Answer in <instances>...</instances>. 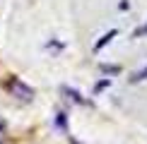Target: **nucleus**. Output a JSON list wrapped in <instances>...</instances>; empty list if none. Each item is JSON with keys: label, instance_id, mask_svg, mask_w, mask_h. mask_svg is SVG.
<instances>
[{"label": "nucleus", "instance_id": "obj_4", "mask_svg": "<svg viewBox=\"0 0 147 144\" xmlns=\"http://www.w3.org/2000/svg\"><path fill=\"white\" fill-rule=\"evenodd\" d=\"M142 79H147V65H145L140 72H135V75L130 77V82H133V84H138V82H142Z\"/></svg>", "mask_w": 147, "mask_h": 144}, {"label": "nucleus", "instance_id": "obj_1", "mask_svg": "<svg viewBox=\"0 0 147 144\" xmlns=\"http://www.w3.org/2000/svg\"><path fill=\"white\" fill-rule=\"evenodd\" d=\"M7 89H10V94H12V96H17V99L24 101V103L34 101V96H36V91L29 87V84H24L20 77H10V79H7Z\"/></svg>", "mask_w": 147, "mask_h": 144}, {"label": "nucleus", "instance_id": "obj_6", "mask_svg": "<svg viewBox=\"0 0 147 144\" xmlns=\"http://www.w3.org/2000/svg\"><path fill=\"white\" fill-rule=\"evenodd\" d=\"M101 72H109V75H118L121 67H118V65H101Z\"/></svg>", "mask_w": 147, "mask_h": 144}, {"label": "nucleus", "instance_id": "obj_2", "mask_svg": "<svg viewBox=\"0 0 147 144\" xmlns=\"http://www.w3.org/2000/svg\"><path fill=\"white\" fill-rule=\"evenodd\" d=\"M63 94H68V99H72V101H75V103H80V106H89V101H87V99H82V94H80L77 89L63 87Z\"/></svg>", "mask_w": 147, "mask_h": 144}, {"label": "nucleus", "instance_id": "obj_5", "mask_svg": "<svg viewBox=\"0 0 147 144\" xmlns=\"http://www.w3.org/2000/svg\"><path fill=\"white\" fill-rule=\"evenodd\" d=\"M142 36H147V22H145V24H140L135 31H133V39H142Z\"/></svg>", "mask_w": 147, "mask_h": 144}, {"label": "nucleus", "instance_id": "obj_3", "mask_svg": "<svg viewBox=\"0 0 147 144\" xmlns=\"http://www.w3.org/2000/svg\"><path fill=\"white\" fill-rule=\"evenodd\" d=\"M116 36H118V31H116V29H111V31H106V34H104L101 39H99V41L94 43V51H101V48L106 46V43H109L111 39H116Z\"/></svg>", "mask_w": 147, "mask_h": 144}, {"label": "nucleus", "instance_id": "obj_7", "mask_svg": "<svg viewBox=\"0 0 147 144\" xmlns=\"http://www.w3.org/2000/svg\"><path fill=\"white\" fill-rule=\"evenodd\" d=\"M65 123H68V118H65V113H58V115H56V125H58L60 130H65Z\"/></svg>", "mask_w": 147, "mask_h": 144}, {"label": "nucleus", "instance_id": "obj_8", "mask_svg": "<svg viewBox=\"0 0 147 144\" xmlns=\"http://www.w3.org/2000/svg\"><path fill=\"white\" fill-rule=\"evenodd\" d=\"M109 84H111V79H104V82H99V84H96V91H101V89H106Z\"/></svg>", "mask_w": 147, "mask_h": 144}]
</instances>
